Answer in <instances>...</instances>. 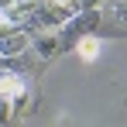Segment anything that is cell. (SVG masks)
<instances>
[{
	"instance_id": "obj_1",
	"label": "cell",
	"mask_w": 127,
	"mask_h": 127,
	"mask_svg": "<svg viewBox=\"0 0 127 127\" xmlns=\"http://www.w3.org/2000/svg\"><path fill=\"white\" fill-rule=\"evenodd\" d=\"M28 52H31V31L10 28L0 34V59H21Z\"/></svg>"
},
{
	"instance_id": "obj_2",
	"label": "cell",
	"mask_w": 127,
	"mask_h": 127,
	"mask_svg": "<svg viewBox=\"0 0 127 127\" xmlns=\"http://www.w3.org/2000/svg\"><path fill=\"white\" fill-rule=\"evenodd\" d=\"M31 52L38 59L59 55V28H38V31H31Z\"/></svg>"
},
{
	"instance_id": "obj_3",
	"label": "cell",
	"mask_w": 127,
	"mask_h": 127,
	"mask_svg": "<svg viewBox=\"0 0 127 127\" xmlns=\"http://www.w3.org/2000/svg\"><path fill=\"white\" fill-rule=\"evenodd\" d=\"M24 93H28V86H24L21 76H14V72H0V100H7V103L17 110V103H21Z\"/></svg>"
},
{
	"instance_id": "obj_4",
	"label": "cell",
	"mask_w": 127,
	"mask_h": 127,
	"mask_svg": "<svg viewBox=\"0 0 127 127\" xmlns=\"http://www.w3.org/2000/svg\"><path fill=\"white\" fill-rule=\"evenodd\" d=\"M76 52H79L83 62H96V59H100V38H96V34H83V38L76 41Z\"/></svg>"
}]
</instances>
